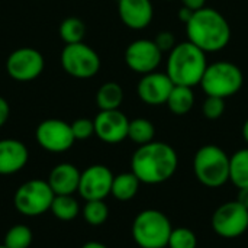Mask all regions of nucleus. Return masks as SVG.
I'll return each mask as SVG.
<instances>
[{
  "label": "nucleus",
  "instance_id": "1",
  "mask_svg": "<svg viewBox=\"0 0 248 248\" xmlns=\"http://www.w3.org/2000/svg\"><path fill=\"white\" fill-rule=\"evenodd\" d=\"M177 167L179 157L176 150L161 141L140 145L131 158V171L144 185H161L170 180Z\"/></svg>",
  "mask_w": 248,
  "mask_h": 248
},
{
  "label": "nucleus",
  "instance_id": "2",
  "mask_svg": "<svg viewBox=\"0 0 248 248\" xmlns=\"http://www.w3.org/2000/svg\"><path fill=\"white\" fill-rule=\"evenodd\" d=\"M186 26L187 41L203 52H219L231 41V26L225 16L212 7L195 10Z\"/></svg>",
  "mask_w": 248,
  "mask_h": 248
},
{
  "label": "nucleus",
  "instance_id": "3",
  "mask_svg": "<svg viewBox=\"0 0 248 248\" xmlns=\"http://www.w3.org/2000/svg\"><path fill=\"white\" fill-rule=\"evenodd\" d=\"M206 67V52L192 42L185 41L169 52L166 73L174 86L195 87L201 84Z\"/></svg>",
  "mask_w": 248,
  "mask_h": 248
},
{
  "label": "nucleus",
  "instance_id": "4",
  "mask_svg": "<svg viewBox=\"0 0 248 248\" xmlns=\"http://www.w3.org/2000/svg\"><path fill=\"white\" fill-rule=\"evenodd\" d=\"M193 171L201 185L221 187L230 182V155L218 145H203L195 154Z\"/></svg>",
  "mask_w": 248,
  "mask_h": 248
},
{
  "label": "nucleus",
  "instance_id": "5",
  "mask_svg": "<svg viewBox=\"0 0 248 248\" xmlns=\"http://www.w3.org/2000/svg\"><path fill=\"white\" fill-rule=\"evenodd\" d=\"M171 231L170 219L157 209L141 211L132 222V238L140 248H166Z\"/></svg>",
  "mask_w": 248,
  "mask_h": 248
},
{
  "label": "nucleus",
  "instance_id": "6",
  "mask_svg": "<svg viewBox=\"0 0 248 248\" xmlns=\"http://www.w3.org/2000/svg\"><path fill=\"white\" fill-rule=\"evenodd\" d=\"M244 84V74L241 68L230 61H217L208 64L201 80L202 90L206 96H217L228 99L237 94Z\"/></svg>",
  "mask_w": 248,
  "mask_h": 248
},
{
  "label": "nucleus",
  "instance_id": "7",
  "mask_svg": "<svg viewBox=\"0 0 248 248\" xmlns=\"http://www.w3.org/2000/svg\"><path fill=\"white\" fill-rule=\"evenodd\" d=\"M54 192L48 182L32 179L20 185L15 193L13 202L17 212L25 217H39L49 211L54 201Z\"/></svg>",
  "mask_w": 248,
  "mask_h": 248
},
{
  "label": "nucleus",
  "instance_id": "8",
  "mask_svg": "<svg viewBox=\"0 0 248 248\" xmlns=\"http://www.w3.org/2000/svg\"><path fill=\"white\" fill-rule=\"evenodd\" d=\"M99 54L84 42L68 44L61 51V67L74 78H92L100 70Z\"/></svg>",
  "mask_w": 248,
  "mask_h": 248
},
{
  "label": "nucleus",
  "instance_id": "9",
  "mask_svg": "<svg viewBox=\"0 0 248 248\" xmlns=\"http://www.w3.org/2000/svg\"><path fill=\"white\" fill-rule=\"evenodd\" d=\"M44 68V55L32 46H20L15 49L6 60V73L16 81H32L42 74Z\"/></svg>",
  "mask_w": 248,
  "mask_h": 248
},
{
  "label": "nucleus",
  "instance_id": "10",
  "mask_svg": "<svg viewBox=\"0 0 248 248\" xmlns=\"http://www.w3.org/2000/svg\"><path fill=\"white\" fill-rule=\"evenodd\" d=\"M212 230L222 238L241 237L248 230V209L238 201L222 203L212 215Z\"/></svg>",
  "mask_w": 248,
  "mask_h": 248
},
{
  "label": "nucleus",
  "instance_id": "11",
  "mask_svg": "<svg viewBox=\"0 0 248 248\" xmlns=\"http://www.w3.org/2000/svg\"><path fill=\"white\" fill-rule=\"evenodd\" d=\"M35 138L39 147L48 153H65L76 142L71 124L55 118L42 121L35 131Z\"/></svg>",
  "mask_w": 248,
  "mask_h": 248
},
{
  "label": "nucleus",
  "instance_id": "12",
  "mask_svg": "<svg viewBox=\"0 0 248 248\" xmlns=\"http://www.w3.org/2000/svg\"><path fill=\"white\" fill-rule=\"evenodd\" d=\"M161 60L163 52L153 39L132 41L125 49V64L131 71L141 76L155 71Z\"/></svg>",
  "mask_w": 248,
  "mask_h": 248
},
{
  "label": "nucleus",
  "instance_id": "13",
  "mask_svg": "<svg viewBox=\"0 0 248 248\" xmlns=\"http://www.w3.org/2000/svg\"><path fill=\"white\" fill-rule=\"evenodd\" d=\"M113 177L115 176L109 167L103 164H93L81 171L77 192L86 202L105 201V198L110 195Z\"/></svg>",
  "mask_w": 248,
  "mask_h": 248
},
{
  "label": "nucleus",
  "instance_id": "14",
  "mask_svg": "<svg viewBox=\"0 0 248 248\" xmlns=\"http://www.w3.org/2000/svg\"><path fill=\"white\" fill-rule=\"evenodd\" d=\"M94 122V135L106 144H119L128 138L129 119L119 109L100 110Z\"/></svg>",
  "mask_w": 248,
  "mask_h": 248
},
{
  "label": "nucleus",
  "instance_id": "15",
  "mask_svg": "<svg viewBox=\"0 0 248 248\" xmlns=\"http://www.w3.org/2000/svg\"><path fill=\"white\" fill-rule=\"evenodd\" d=\"M173 87L174 84L167 73L153 71L141 77L137 86V94L145 105L161 106L167 103Z\"/></svg>",
  "mask_w": 248,
  "mask_h": 248
},
{
  "label": "nucleus",
  "instance_id": "16",
  "mask_svg": "<svg viewBox=\"0 0 248 248\" xmlns=\"http://www.w3.org/2000/svg\"><path fill=\"white\" fill-rule=\"evenodd\" d=\"M118 15L122 23L134 31L150 26L154 17L151 0H118Z\"/></svg>",
  "mask_w": 248,
  "mask_h": 248
},
{
  "label": "nucleus",
  "instance_id": "17",
  "mask_svg": "<svg viewBox=\"0 0 248 248\" xmlns=\"http://www.w3.org/2000/svg\"><path fill=\"white\" fill-rule=\"evenodd\" d=\"M29 160L26 145L15 138L0 140V174L10 176L20 171Z\"/></svg>",
  "mask_w": 248,
  "mask_h": 248
},
{
  "label": "nucleus",
  "instance_id": "18",
  "mask_svg": "<svg viewBox=\"0 0 248 248\" xmlns=\"http://www.w3.org/2000/svg\"><path fill=\"white\" fill-rule=\"evenodd\" d=\"M80 176L81 173L74 164L61 163L51 170L46 182L54 195H74L78 190Z\"/></svg>",
  "mask_w": 248,
  "mask_h": 248
},
{
  "label": "nucleus",
  "instance_id": "19",
  "mask_svg": "<svg viewBox=\"0 0 248 248\" xmlns=\"http://www.w3.org/2000/svg\"><path fill=\"white\" fill-rule=\"evenodd\" d=\"M193 87L187 86H174L169 99H167V106L171 113L182 116L189 113L193 106H195V93L192 90Z\"/></svg>",
  "mask_w": 248,
  "mask_h": 248
},
{
  "label": "nucleus",
  "instance_id": "20",
  "mask_svg": "<svg viewBox=\"0 0 248 248\" xmlns=\"http://www.w3.org/2000/svg\"><path fill=\"white\" fill-rule=\"evenodd\" d=\"M124 102V89L116 81L102 84L96 93V105L100 110L119 109Z\"/></svg>",
  "mask_w": 248,
  "mask_h": 248
},
{
  "label": "nucleus",
  "instance_id": "21",
  "mask_svg": "<svg viewBox=\"0 0 248 248\" xmlns=\"http://www.w3.org/2000/svg\"><path fill=\"white\" fill-rule=\"evenodd\" d=\"M140 185H141L140 179L132 171H129V173H121V174H118V176L113 177L110 195L115 199L121 201V202L131 201L138 193Z\"/></svg>",
  "mask_w": 248,
  "mask_h": 248
},
{
  "label": "nucleus",
  "instance_id": "22",
  "mask_svg": "<svg viewBox=\"0 0 248 248\" xmlns=\"http://www.w3.org/2000/svg\"><path fill=\"white\" fill-rule=\"evenodd\" d=\"M230 182L238 189L248 187V147L230 157Z\"/></svg>",
  "mask_w": 248,
  "mask_h": 248
},
{
  "label": "nucleus",
  "instance_id": "23",
  "mask_svg": "<svg viewBox=\"0 0 248 248\" xmlns=\"http://www.w3.org/2000/svg\"><path fill=\"white\" fill-rule=\"evenodd\" d=\"M49 211L60 221H73L80 214V205L73 195H55Z\"/></svg>",
  "mask_w": 248,
  "mask_h": 248
},
{
  "label": "nucleus",
  "instance_id": "24",
  "mask_svg": "<svg viewBox=\"0 0 248 248\" xmlns=\"http://www.w3.org/2000/svg\"><path fill=\"white\" fill-rule=\"evenodd\" d=\"M155 137V126L153 125L151 121L145 118H137L129 121V128H128V138L138 144V145H145L151 141H154Z\"/></svg>",
  "mask_w": 248,
  "mask_h": 248
},
{
  "label": "nucleus",
  "instance_id": "25",
  "mask_svg": "<svg viewBox=\"0 0 248 248\" xmlns=\"http://www.w3.org/2000/svg\"><path fill=\"white\" fill-rule=\"evenodd\" d=\"M84 35H86V25L78 17L74 16L65 17L60 25V36L65 42V45L83 42Z\"/></svg>",
  "mask_w": 248,
  "mask_h": 248
},
{
  "label": "nucleus",
  "instance_id": "26",
  "mask_svg": "<svg viewBox=\"0 0 248 248\" xmlns=\"http://www.w3.org/2000/svg\"><path fill=\"white\" fill-rule=\"evenodd\" d=\"M32 231L22 224L12 227L4 235V244L7 248H29L32 244Z\"/></svg>",
  "mask_w": 248,
  "mask_h": 248
},
{
  "label": "nucleus",
  "instance_id": "27",
  "mask_svg": "<svg viewBox=\"0 0 248 248\" xmlns=\"http://www.w3.org/2000/svg\"><path fill=\"white\" fill-rule=\"evenodd\" d=\"M109 208L103 201H87L83 208V218L89 225L99 227L106 222Z\"/></svg>",
  "mask_w": 248,
  "mask_h": 248
},
{
  "label": "nucleus",
  "instance_id": "28",
  "mask_svg": "<svg viewBox=\"0 0 248 248\" xmlns=\"http://www.w3.org/2000/svg\"><path fill=\"white\" fill-rule=\"evenodd\" d=\"M169 248H198V238L196 234L186 228V227H179L173 228L169 240Z\"/></svg>",
  "mask_w": 248,
  "mask_h": 248
},
{
  "label": "nucleus",
  "instance_id": "29",
  "mask_svg": "<svg viewBox=\"0 0 248 248\" xmlns=\"http://www.w3.org/2000/svg\"><path fill=\"white\" fill-rule=\"evenodd\" d=\"M225 99L217 97V96H206L203 105H202V112L206 119L209 121H217L225 113Z\"/></svg>",
  "mask_w": 248,
  "mask_h": 248
},
{
  "label": "nucleus",
  "instance_id": "30",
  "mask_svg": "<svg viewBox=\"0 0 248 248\" xmlns=\"http://www.w3.org/2000/svg\"><path fill=\"white\" fill-rule=\"evenodd\" d=\"M71 129L76 141H84L94 135V122L87 118H80L71 124Z\"/></svg>",
  "mask_w": 248,
  "mask_h": 248
},
{
  "label": "nucleus",
  "instance_id": "31",
  "mask_svg": "<svg viewBox=\"0 0 248 248\" xmlns=\"http://www.w3.org/2000/svg\"><path fill=\"white\" fill-rule=\"evenodd\" d=\"M153 41L155 42V45L158 46V49H160L163 54L170 52V51L177 45L176 36H174V33L170 32V31H161V32H158Z\"/></svg>",
  "mask_w": 248,
  "mask_h": 248
},
{
  "label": "nucleus",
  "instance_id": "32",
  "mask_svg": "<svg viewBox=\"0 0 248 248\" xmlns=\"http://www.w3.org/2000/svg\"><path fill=\"white\" fill-rule=\"evenodd\" d=\"M9 116H10V106L7 100L0 96V128L7 122Z\"/></svg>",
  "mask_w": 248,
  "mask_h": 248
},
{
  "label": "nucleus",
  "instance_id": "33",
  "mask_svg": "<svg viewBox=\"0 0 248 248\" xmlns=\"http://www.w3.org/2000/svg\"><path fill=\"white\" fill-rule=\"evenodd\" d=\"M180 1H182V6L189 7L193 12L195 10H199V9H202V7L206 6V0H180Z\"/></svg>",
  "mask_w": 248,
  "mask_h": 248
},
{
  "label": "nucleus",
  "instance_id": "34",
  "mask_svg": "<svg viewBox=\"0 0 248 248\" xmlns=\"http://www.w3.org/2000/svg\"><path fill=\"white\" fill-rule=\"evenodd\" d=\"M192 15H193V10H192V9H189V7H186V6H182L180 10H179V13H177V17L186 25V23L189 22V19L192 17Z\"/></svg>",
  "mask_w": 248,
  "mask_h": 248
},
{
  "label": "nucleus",
  "instance_id": "35",
  "mask_svg": "<svg viewBox=\"0 0 248 248\" xmlns=\"http://www.w3.org/2000/svg\"><path fill=\"white\" fill-rule=\"evenodd\" d=\"M237 201L248 209V187H241L238 189V196H237Z\"/></svg>",
  "mask_w": 248,
  "mask_h": 248
},
{
  "label": "nucleus",
  "instance_id": "36",
  "mask_svg": "<svg viewBox=\"0 0 248 248\" xmlns=\"http://www.w3.org/2000/svg\"><path fill=\"white\" fill-rule=\"evenodd\" d=\"M81 248H108L105 244H102V243H97V241H89V243H86L84 246Z\"/></svg>",
  "mask_w": 248,
  "mask_h": 248
},
{
  "label": "nucleus",
  "instance_id": "37",
  "mask_svg": "<svg viewBox=\"0 0 248 248\" xmlns=\"http://www.w3.org/2000/svg\"><path fill=\"white\" fill-rule=\"evenodd\" d=\"M243 138H244V141L248 144V119H246V122H244V125H243Z\"/></svg>",
  "mask_w": 248,
  "mask_h": 248
},
{
  "label": "nucleus",
  "instance_id": "38",
  "mask_svg": "<svg viewBox=\"0 0 248 248\" xmlns=\"http://www.w3.org/2000/svg\"><path fill=\"white\" fill-rule=\"evenodd\" d=\"M0 248H7L6 246H0Z\"/></svg>",
  "mask_w": 248,
  "mask_h": 248
},
{
  "label": "nucleus",
  "instance_id": "39",
  "mask_svg": "<svg viewBox=\"0 0 248 248\" xmlns=\"http://www.w3.org/2000/svg\"><path fill=\"white\" fill-rule=\"evenodd\" d=\"M166 1H173V0H166Z\"/></svg>",
  "mask_w": 248,
  "mask_h": 248
}]
</instances>
